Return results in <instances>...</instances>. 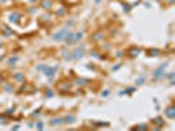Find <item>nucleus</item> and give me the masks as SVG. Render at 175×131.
<instances>
[{
  "instance_id": "6",
  "label": "nucleus",
  "mask_w": 175,
  "mask_h": 131,
  "mask_svg": "<svg viewBox=\"0 0 175 131\" xmlns=\"http://www.w3.org/2000/svg\"><path fill=\"white\" fill-rule=\"evenodd\" d=\"M75 84L79 87H86L90 84V80L88 79H84V77H78V79H75Z\"/></svg>"
},
{
  "instance_id": "17",
  "label": "nucleus",
  "mask_w": 175,
  "mask_h": 131,
  "mask_svg": "<svg viewBox=\"0 0 175 131\" xmlns=\"http://www.w3.org/2000/svg\"><path fill=\"white\" fill-rule=\"evenodd\" d=\"M140 54H141V50L137 49V47L130 50V55H132V57H137V55H140Z\"/></svg>"
},
{
  "instance_id": "14",
  "label": "nucleus",
  "mask_w": 175,
  "mask_h": 131,
  "mask_svg": "<svg viewBox=\"0 0 175 131\" xmlns=\"http://www.w3.org/2000/svg\"><path fill=\"white\" fill-rule=\"evenodd\" d=\"M18 20H20V13H17V12L12 13V15L9 16V21L11 22H17Z\"/></svg>"
},
{
  "instance_id": "10",
  "label": "nucleus",
  "mask_w": 175,
  "mask_h": 131,
  "mask_svg": "<svg viewBox=\"0 0 175 131\" xmlns=\"http://www.w3.org/2000/svg\"><path fill=\"white\" fill-rule=\"evenodd\" d=\"M75 115H72V114H68V115H66V117H63V122L64 123H68V125H70V123H74V122H75Z\"/></svg>"
},
{
  "instance_id": "20",
  "label": "nucleus",
  "mask_w": 175,
  "mask_h": 131,
  "mask_svg": "<svg viewBox=\"0 0 175 131\" xmlns=\"http://www.w3.org/2000/svg\"><path fill=\"white\" fill-rule=\"evenodd\" d=\"M17 60H18V58H17V57H12L11 59L8 60V64H9V66H15V64L17 63Z\"/></svg>"
},
{
  "instance_id": "3",
  "label": "nucleus",
  "mask_w": 175,
  "mask_h": 131,
  "mask_svg": "<svg viewBox=\"0 0 175 131\" xmlns=\"http://www.w3.org/2000/svg\"><path fill=\"white\" fill-rule=\"evenodd\" d=\"M83 38V32H76L72 34V38L70 41V45H74V43H78L80 39Z\"/></svg>"
},
{
  "instance_id": "31",
  "label": "nucleus",
  "mask_w": 175,
  "mask_h": 131,
  "mask_svg": "<svg viewBox=\"0 0 175 131\" xmlns=\"http://www.w3.org/2000/svg\"><path fill=\"white\" fill-rule=\"evenodd\" d=\"M120 66H121V64H116V66H115V67H113V71H116L117 68H120Z\"/></svg>"
},
{
  "instance_id": "4",
  "label": "nucleus",
  "mask_w": 175,
  "mask_h": 131,
  "mask_svg": "<svg viewBox=\"0 0 175 131\" xmlns=\"http://www.w3.org/2000/svg\"><path fill=\"white\" fill-rule=\"evenodd\" d=\"M57 69H58V67H48L46 66V68L44 69V73L46 75V76H50V77H53L54 75H55V72H57Z\"/></svg>"
},
{
  "instance_id": "19",
  "label": "nucleus",
  "mask_w": 175,
  "mask_h": 131,
  "mask_svg": "<svg viewBox=\"0 0 175 131\" xmlns=\"http://www.w3.org/2000/svg\"><path fill=\"white\" fill-rule=\"evenodd\" d=\"M153 122H154L155 125H158V126H163V125H165L163 119H162V118H159V117H158V118H154V119H153Z\"/></svg>"
},
{
  "instance_id": "21",
  "label": "nucleus",
  "mask_w": 175,
  "mask_h": 131,
  "mask_svg": "<svg viewBox=\"0 0 175 131\" xmlns=\"http://www.w3.org/2000/svg\"><path fill=\"white\" fill-rule=\"evenodd\" d=\"M4 91L5 92H13V87L11 84H5V85H4Z\"/></svg>"
},
{
  "instance_id": "5",
  "label": "nucleus",
  "mask_w": 175,
  "mask_h": 131,
  "mask_svg": "<svg viewBox=\"0 0 175 131\" xmlns=\"http://www.w3.org/2000/svg\"><path fill=\"white\" fill-rule=\"evenodd\" d=\"M61 55L64 58V60H67V62H71V60H74L72 53H70V50H67V49H63V50L61 51Z\"/></svg>"
},
{
  "instance_id": "7",
  "label": "nucleus",
  "mask_w": 175,
  "mask_h": 131,
  "mask_svg": "<svg viewBox=\"0 0 175 131\" xmlns=\"http://www.w3.org/2000/svg\"><path fill=\"white\" fill-rule=\"evenodd\" d=\"M53 4H54L53 0H42L40 5H41V8H44V9H52Z\"/></svg>"
},
{
  "instance_id": "35",
  "label": "nucleus",
  "mask_w": 175,
  "mask_h": 131,
  "mask_svg": "<svg viewBox=\"0 0 175 131\" xmlns=\"http://www.w3.org/2000/svg\"><path fill=\"white\" fill-rule=\"evenodd\" d=\"M100 1H101V0H95V3H96V4H98V3H100Z\"/></svg>"
},
{
  "instance_id": "13",
  "label": "nucleus",
  "mask_w": 175,
  "mask_h": 131,
  "mask_svg": "<svg viewBox=\"0 0 175 131\" xmlns=\"http://www.w3.org/2000/svg\"><path fill=\"white\" fill-rule=\"evenodd\" d=\"M63 123V118H53V119H50V125L52 126H59V125H62Z\"/></svg>"
},
{
  "instance_id": "22",
  "label": "nucleus",
  "mask_w": 175,
  "mask_h": 131,
  "mask_svg": "<svg viewBox=\"0 0 175 131\" xmlns=\"http://www.w3.org/2000/svg\"><path fill=\"white\" fill-rule=\"evenodd\" d=\"M144 83H145V77H142V76H141V77H138V79H137V81H136L137 85H141V84H144Z\"/></svg>"
},
{
  "instance_id": "2",
  "label": "nucleus",
  "mask_w": 175,
  "mask_h": 131,
  "mask_svg": "<svg viewBox=\"0 0 175 131\" xmlns=\"http://www.w3.org/2000/svg\"><path fill=\"white\" fill-rule=\"evenodd\" d=\"M166 66H167V63L162 64L158 69H157V71H154V77L155 79H161L162 76H165V68H166Z\"/></svg>"
},
{
  "instance_id": "29",
  "label": "nucleus",
  "mask_w": 175,
  "mask_h": 131,
  "mask_svg": "<svg viewBox=\"0 0 175 131\" xmlns=\"http://www.w3.org/2000/svg\"><path fill=\"white\" fill-rule=\"evenodd\" d=\"M108 95H109V91H104V92H103V95H101V96H103V97H107Z\"/></svg>"
},
{
  "instance_id": "12",
  "label": "nucleus",
  "mask_w": 175,
  "mask_h": 131,
  "mask_svg": "<svg viewBox=\"0 0 175 131\" xmlns=\"http://www.w3.org/2000/svg\"><path fill=\"white\" fill-rule=\"evenodd\" d=\"M3 33H4V35H7V37H11V35L15 34V32L11 30V28H9V26H5V25L3 26Z\"/></svg>"
},
{
  "instance_id": "18",
  "label": "nucleus",
  "mask_w": 175,
  "mask_h": 131,
  "mask_svg": "<svg viewBox=\"0 0 175 131\" xmlns=\"http://www.w3.org/2000/svg\"><path fill=\"white\" fill-rule=\"evenodd\" d=\"M147 54H149L150 57H158V55H159V50H157V49H151Z\"/></svg>"
},
{
  "instance_id": "32",
  "label": "nucleus",
  "mask_w": 175,
  "mask_h": 131,
  "mask_svg": "<svg viewBox=\"0 0 175 131\" xmlns=\"http://www.w3.org/2000/svg\"><path fill=\"white\" fill-rule=\"evenodd\" d=\"M8 123V119L5 121V119H1V125H7Z\"/></svg>"
},
{
  "instance_id": "26",
  "label": "nucleus",
  "mask_w": 175,
  "mask_h": 131,
  "mask_svg": "<svg viewBox=\"0 0 175 131\" xmlns=\"http://www.w3.org/2000/svg\"><path fill=\"white\" fill-rule=\"evenodd\" d=\"M36 127L38 129V130H42V129H44V125H42V122H38V123L36 125Z\"/></svg>"
},
{
  "instance_id": "9",
  "label": "nucleus",
  "mask_w": 175,
  "mask_h": 131,
  "mask_svg": "<svg viewBox=\"0 0 175 131\" xmlns=\"http://www.w3.org/2000/svg\"><path fill=\"white\" fill-rule=\"evenodd\" d=\"M165 113H166V115H167L170 119L175 118V107H174L173 105H171V106H169L167 109H166V111H165Z\"/></svg>"
},
{
  "instance_id": "30",
  "label": "nucleus",
  "mask_w": 175,
  "mask_h": 131,
  "mask_svg": "<svg viewBox=\"0 0 175 131\" xmlns=\"http://www.w3.org/2000/svg\"><path fill=\"white\" fill-rule=\"evenodd\" d=\"M50 17H52V16H50V15H45V16H44V18H45V20H46V21H48V20H50Z\"/></svg>"
},
{
  "instance_id": "8",
  "label": "nucleus",
  "mask_w": 175,
  "mask_h": 131,
  "mask_svg": "<svg viewBox=\"0 0 175 131\" xmlns=\"http://www.w3.org/2000/svg\"><path fill=\"white\" fill-rule=\"evenodd\" d=\"M71 53H72V58L74 59H80L83 55H84V51H83L82 49H75V50H72Z\"/></svg>"
},
{
  "instance_id": "34",
  "label": "nucleus",
  "mask_w": 175,
  "mask_h": 131,
  "mask_svg": "<svg viewBox=\"0 0 175 131\" xmlns=\"http://www.w3.org/2000/svg\"><path fill=\"white\" fill-rule=\"evenodd\" d=\"M174 1H175V0H169V3H170V4H173Z\"/></svg>"
},
{
  "instance_id": "25",
  "label": "nucleus",
  "mask_w": 175,
  "mask_h": 131,
  "mask_svg": "<svg viewBox=\"0 0 175 131\" xmlns=\"http://www.w3.org/2000/svg\"><path fill=\"white\" fill-rule=\"evenodd\" d=\"M54 96V93H53V91H46V97H53Z\"/></svg>"
},
{
  "instance_id": "28",
  "label": "nucleus",
  "mask_w": 175,
  "mask_h": 131,
  "mask_svg": "<svg viewBox=\"0 0 175 131\" xmlns=\"http://www.w3.org/2000/svg\"><path fill=\"white\" fill-rule=\"evenodd\" d=\"M98 126H108V122H98Z\"/></svg>"
},
{
  "instance_id": "15",
  "label": "nucleus",
  "mask_w": 175,
  "mask_h": 131,
  "mask_svg": "<svg viewBox=\"0 0 175 131\" xmlns=\"http://www.w3.org/2000/svg\"><path fill=\"white\" fill-rule=\"evenodd\" d=\"M101 38H103V34H101L100 32L95 33V34H92V39H94V41H100Z\"/></svg>"
},
{
  "instance_id": "33",
  "label": "nucleus",
  "mask_w": 175,
  "mask_h": 131,
  "mask_svg": "<svg viewBox=\"0 0 175 131\" xmlns=\"http://www.w3.org/2000/svg\"><path fill=\"white\" fill-rule=\"evenodd\" d=\"M68 1H70V3H78L79 0H68Z\"/></svg>"
},
{
  "instance_id": "27",
  "label": "nucleus",
  "mask_w": 175,
  "mask_h": 131,
  "mask_svg": "<svg viewBox=\"0 0 175 131\" xmlns=\"http://www.w3.org/2000/svg\"><path fill=\"white\" fill-rule=\"evenodd\" d=\"M64 13H66V11H64V9H61V11L57 12V15H58V16H63Z\"/></svg>"
},
{
  "instance_id": "24",
  "label": "nucleus",
  "mask_w": 175,
  "mask_h": 131,
  "mask_svg": "<svg viewBox=\"0 0 175 131\" xmlns=\"http://www.w3.org/2000/svg\"><path fill=\"white\" fill-rule=\"evenodd\" d=\"M36 68L38 69V71H44V69L46 68V66H45V64H38V66H37Z\"/></svg>"
},
{
  "instance_id": "23",
  "label": "nucleus",
  "mask_w": 175,
  "mask_h": 131,
  "mask_svg": "<svg viewBox=\"0 0 175 131\" xmlns=\"http://www.w3.org/2000/svg\"><path fill=\"white\" fill-rule=\"evenodd\" d=\"M134 129L136 130H147V126L146 125H141V126H136Z\"/></svg>"
},
{
  "instance_id": "16",
  "label": "nucleus",
  "mask_w": 175,
  "mask_h": 131,
  "mask_svg": "<svg viewBox=\"0 0 175 131\" xmlns=\"http://www.w3.org/2000/svg\"><path fill=\"white\" fill-rule=\"evenodd\" d=\"M15 79L17 81H20V83H22V81H25V76L22 73H16L15 75Z\"/></svg>"
},
{
  "instance_id": "36",
  "label": "nucleus",
  "mask_w": 175,
  "mask_h": 131,
  "mask_svg": "<svg viewBox=\"0 0 175 131\" xmlns=\"http://www.w3.org/2000/svg\"><path fill=\"white\" fill-rule=\"evenodd\" d=\"M0 59H1V55H0Z\"/></svg>"
},
{
  "instance_id": "1",
  "label": "nucleus",
  "mask_w": 175,
  "mask_h": 131,
  "mask_svg": "<svg viewBox=\"0 0 175 131\" xmlns=\"http://www.w3.org/2000/svg\"><path fill=\"white\" fill-rule=\"evenodd\" d=\"M70 32V29H68V28H64V29H62V30H59V32H57L55 33V34L53 35V39L54 41H63L64 39V37H66V34L67 33Z\"/></svg>"
},
{
  "instance_id": "11",
  "label": "nucleus",
  "mask_w": 175,
  "mask_h": 131,
  "mask_svg": "<svg viewBox=\"0 0 175 131\" xmlns=\"http://www.w3.org/2000/svg\"><path fill=\"white\" fill-rule=\"evenodd\" d=\"M70 87H71L70 83H62V84H59V85H58V89L61 92H67L68 89H70Z\"/></svg>"
}]
</instances>
